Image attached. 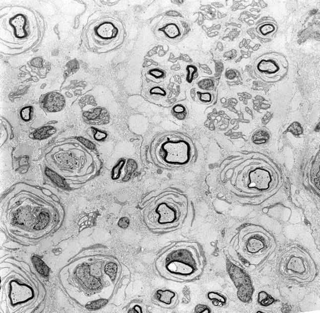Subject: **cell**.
Returning a JSON list of instances; mask_svg holds the SVG:
<instances>
[{
  "label": "cell",
  "instance_id": "cell-1",
  "mask_svg": "<svg viewBox=\"0 0 320 313\" xmlns=\"http://www.w3.org/2000/svg\"><path fill=\"white\" fill-rule=\"evenodd\" d=\"M196 154L194 142L188 134L180 131H164L156 134L151 139L146 158L156 168L172 171L191 166Z\"/></svg>",
  "mask_w": 320,
  "mask_h": 313
},
{
  "label": "cell",
  "instance_id": "cell-2",
  "mask_svg": "<svg viewBox=\"0 0 320 313\" xmlns=\"http://www.w3.org/2000/svg\"><path fill=\"white\" fill-rule=\"evenodd\" d=\"M189 201L183 193L166 190L150 199L143 209L144 223L153 232L174 231L181 227L188 216Z\"/></svg>",
  "mask_w": 320,
  "mask_h": 313
},
{
  "label": "cell",
  "instance_id": "cell-3",
  "mask_svg": "<svg viewBox=\"0 0 320 313\" xmlns=\"http://www.w3.org/2000/svg\"><path fill=\"white\" fill-rule=\"evenodd\" d=\"M155 267L165 278L182 282L195 279L204 267V256L195 242H180L161 254Z\"/></svg>",
  "mask_w": 320,
  "mask_h": 313
},
{
  "label": "cell",
  "instance_id": "cell-4",
  "mask_svg": "<svg viewBox=\"0 0 320 313\" xmlns=\"http://www.w3.org/2000/svg\"><path fill=\"white\" fill-rule=\"evenodd\" d=\"M274 236L264 227L250 224L242 227L235 241V249L248 264L264 265L276 249Z\"/></svg>",
  "mask_w": 320,
  "mask_h": 313
},
{
  "label": "cell",
  "instance_id": "cell-5",
  "mask_svg": "<svg viewBox=\"0 0 320 313\" xmlns=\"http://www.w3.org/2000/svg\"><path fill=\"white\" fill-rule=\"evenodd\" d=\"M277 269L283 278L300 285L309 284L318 275L317 265L311 254L298 244L290 245L281 251Z\"/></svg>",
  "mask_w": 320,
  "mask_h": 313
},
{
  "label": "cell",
  "instance_id": "cell-6",
  "mask_svg": "<svg viewBox=\"0 0 320 313\" xmlns=\"http://www.w3.org/2000/svg\"><path fill=\"white\" fill-rule=\"evenodd\" d=\"M254 161H250L243 168V172L240 174L242 176L243 182L238 186L240 192L247 196L259 197L269 196L273 194L277 189L278 183L277 173L269 165L265 166V161H257V158H254Z\"/></svg>",
  "mask_w": 320,
  "mask_h": 313
},
{
  "label": "cell",
  "instance_id": "cell-7",
  "mask_svg": "<svg viewBox=\"0 0 320 313\" xmlns=\"http://www.w3.org/2000/svg\"><path fill=\"white\" fill-rule=\"evenodd\" d=\"M254 68L258 78L268 83H275L287 74L288 63L286 58L279 53H267L256 60Z\"/></svg>",
  "mask_w": 320,
  "mask_h": 313
},
{
  "label": "cell",
  "instance_id": "cell-8",
  "mask_svg": "<svg viewBox=\"0 0 320 313\" xmlns=\"http://www.w3.org/2000/svg\"><path fill=\"white\" fill-rule=\"evenodd\" d=\"M94 43L100 47H110L121 43L124 31L121 23L114 18H104L91 25Z\"/></svg>",
  "mask_w": 320,
  "mask_h": 313
},
{
  "label": "cell",
  "instance_id": "cell-9",
  "mask_svg": "<svg viewBox=\"0 0 320 313\" xmlns=\"http://www.w3.org/2000/svg\"><path fill=\"white\" fill-rule=\"evenodd\" d=\"M147 85L143 88L142 94L148 101L156 105L168 106L170 104V93L162 82L146 81Z\"/></svg>",
  "mask_w": 320,
  "mask_h": 313
},
{
  "label": "cell",
  "instance_id": "cell-10",
  "mask_svg": "<svg viewBox=\"0 0 320 313\" xmlns=\"http://www.w3.org/2000/svg\"><path fill=\"white\" fill-rule=\"evenodd\" d=\"M157 31L170 41H177L182 38L184 30L183 26L175 18L166 19L163 20Z\"/></svg>",
  "mask_w": 320,
  "mask_h": 313
},
{
  "label": "cell",
  "instance_id": "cell-11",
  "mask_svg": "<svg viewBox=\"0 0 320 313\" xmlns=\"http://www.w3.org/2000/svg\"><path fill=\"white\" fill-rule=\"evenodd\" d=\"M44 107L50 111L60 110L65 104V99L61 94L51 93L46 96L44 100Z\"/></svg>",
  "mask_w": 320,
  "mask_h": 313
},
{
  "label": "cell",
  "instance_id": "cell-12",
  "mask_svg": "<svg viewBox=\"0 0 320 313\" xmlns=\"http://www.w3.org/2000/svg\"><path fill=\"white\" fill-rule=\"evenodd\" d=\"M155 300L161 306L171 307L175 305L178 300L175 293L171 291H159L155 294Z\"/></svg>",
  "mask_w": 320,
  "mask_h": 313
},
{
  "label": "cell",
  "instance_id": "cell-13",
  "mask_svg": "<svg viewBox=\"0 0 320 313\" xmlns=\"http://www.w3.org/2000/svg\"><path fill=\"white\" fill-rule=\"evenodd\" d=\"M145 78L146 81L160 83L165 80L166 78V73L164 69L160 67L153 66L145 70Z\"/></svg>",
  "mask_w": 320,
  "mask_h": 313
},
{
  "label": "cell",
  "instance_id": "cell-14",
  "mask_svg": "<svg viewBox=\"0 0 320 313\" xmlns=\"http://www.w3.org/2000/svg\"><path fill=\"white\" fill-rule=\"evenodd\" d=\"M278 26L275 23L266 21L260 23L256 27V32L260 37L268 38L274 35L277 31Z\"/></svg>",
  "mask_w": 320,
  "mask_h": 313
},
{
  "label": "cell",
  "instance_id": "cell-15",
  "mask_svg": "<svg viewBox=\"0 0 320 313\" xmlns=\"http://www.w3.org/2000/svg\"><path fill=\"white\" fill-rule=\"evenodd\" d=\"M32 261L38 272L44 276L49 275L50 269L40 258L34 256L32 257Z\"/></svg>",
  "mask_w": 320,
  "mask_h": 313
},
{
  "label": "cell",
  "instance_id": "cell-16",
  "mask_svg": "<svg viewBox=\"0 0 320 313\" xmlns=\"http://www.w3.org/2000/svg\"><path fill=\"white\" fill-rule=\"evenodd\" d=\"M172 114L178 120L183 121L187 117L188 110L184 105L177 104L173 107Z\"/></svg>",
  "mask_w": 320,
  "mask_h": 313
},
{
  "label": "cell",
  "instance_id": "cell-17",
  "mask_svg": "<svg viewBox=\"0 0 320 313\" xmlns=\"http://www.w3.org/2000/svg\"><path fill=\"white\" fill-rule=\"evenodd\" d=\"M196 94L199 101L203 104H210L214 99V95L211 92L197 91Z\"/></svg>",
  "mask_w": 320,
  "mask_h": 313
},
{
  "label": "cell",
  "instance_id": "cell-18",
  "mask_svg": "<svg viewBox=\"0 0 320 313\" xmlns=\"http://www.w3.org/2000/svg\"><path fill=\"white\" fill-rule=\"evenodd\" d=\"M117 270V265L114 263H109L105 267V272L110 277L112 281L115 279Z\"/></svg>",
  "mask_w": 320,
  "mask_h": 313
},
{
  "label": "cell",
  "instance_id": "cell-19",
  "mask_svg": "<svg viewBox=\"0 0 320 313\" xmlns=\"http://www.w3.org/2000/svg\"><path fill=\"white\" fill-rule=\"evenodd\" d=\"M107 303L106 300H98L95 301V302L91 303L90 304L86 306V308L89 310H98L101 308V307Z\"/></svg>",
  "mask_w": 320,
  "mask_h": 313
},
{
  "label": "cell",
  "instance_id": "cell-20",
  "mask_svg": "<svg viewBox=\"0 0 320 313\" xmlns=\"http://www.w3.org/2000/svg\"><path fill=\"white\" fill-rule=\"evenodd\" d=\"M196 72V69L195 67H193V66H189L188 67V76H187V79L189 82L191 83V82L193 80L194 76L195 75V72Z\"/></svg>",
  "mask_w": 320,
  "mask_h": 313
},
{
  "label": "cell",
  "instance_id": "cell-21",
  "mask_svg": "<svg viewBox=\"0 0 320 313\" xmlns=\"http://www.w3.org/2000/svg\"><path fill=\"white\" fill-rule=\"evenodd\" d=\"M129 225V221L127 218H123L119 222V226L122 229H126Z\"/></svg>",
  "mask_w": 320,
  "mask_h": 313
}]
</instances>
